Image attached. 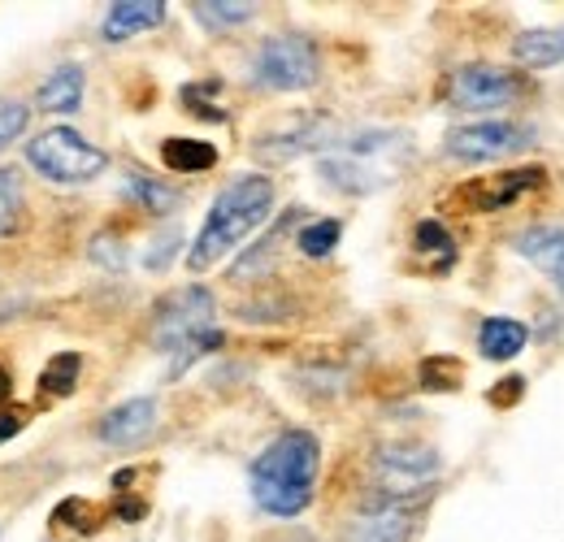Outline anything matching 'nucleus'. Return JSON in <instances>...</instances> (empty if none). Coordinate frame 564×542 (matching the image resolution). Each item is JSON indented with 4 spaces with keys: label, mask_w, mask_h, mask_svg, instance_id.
Instances as JSON below:
<instances>
[{
    "label": "nucleus",
    "mask_w": 564,
    "mask_h": 542,
    "mask_svg": "<svg viewBox=\"0 0 564 542\" xmlns=\"http://www.w3.org/2000/svg\"><path fill=\"white\" fill-rule=\"evenodd\" d=\"M322 442L309 430L278 434L252 464V495L269 517H300L313 504Z\"/></svg>",
    "instance_id": "obj_1"
},
{
    "label": "nucleus",
    "mask_w": 564,
    "mask_h": 542,
    "mask_svg": "<svg viewBox=\"0 0 564 542\" xmlns=\"http://www.w3.org/2000/svg\"><path fill=\"white\" fill-rule=\"evenodd\" d=\"M274 209V183L265 174H239L222 196L214 200V209L205 217L192 252H187V269H214L226 252H234Z\"/></svg>",
    "instance_id": "obj_2"
},
{
    "label": "nucleus",
    "mask_w": 564,
    "mask_h": 542,
    "mask_svg": "<svg viewBox=\"0 0 564 542\" xmlns=\"http://www.w3.org/2000/svg\"><path fill=\"white\" fill-rule=\"evenodd\" d=\"M214 318H218V309H214V296L205 287H183V291H174V296H165L157 304V313H152V343L161 351L179 356L174 373L183 365H192L196 356L222 347V330L214 325Z\"/></svg>",
    "instance_id": "obj_3"
},
{
    "label": "nucleus",
    "mask_w": 564,
    "mask_h": 542,
    "mask_svg": "<svg viewBox=\"0 0 564 542\" xmlns=\"http://www.w3.org/2000/svg\"><path fill=\"white\" fill-rule=\"evenodd\" d=\"M26 161H31L44 178L66 183V187L92 183V178L110 165V157H105L96 143H88L79 130H70V126H53V130L35 135V139L26 143Z\"/></svg>",
    "instance_id": "obj_4"
},
{
    "label": "nucleus",
    "mask_w": 564,
    "mask_h": 542,
    "mask_svg": "<svg viewBox=\"0 0 564 542\" xmlns=\"http://www.w3.org/2000/svg\"><path fill=\"white\" fill-rule=\"evenodd\" d=\"M322 74V61H318V48L300 35H274L256 48V61H252V79L269 92H304L313 88Z\"/></svg>",
    "instance_id": "obj_5"
},
{
    "label": "nucleus",
    "mask_w": 564,
    "mask_h": 542,
    "mask_svg": "<svg viewBox=\"0 0 564 542\" xmlns=\"http://www.w3.org/2000/svg\"><path fill=\"white\" fill-rule=\"evenodd\" d=\"M373 469L387 486V499H404V495H422L439 477L444 460L435 447H422V442H387L378 447Z\"/></svg>",
    "instance_id": "obj_6"
},
{
    "label": "nucleus",
    "mask_w": 564,
    "mask_h": 542,
    "mask_svg": "<svg viewBox=\"0 0 564 542\" xmlns=\"http://www.w3.org/2000/svg\"><path fill=\"white\" fill-rule=\"evenodd\" d=\"M534 130L517 126V122H469V126H451L444 139V152L456 161H495L508 157L517 148H530Z\"/></svg>",
    "instance_id": "obj_7"
},
{
    "label": "nucleus",
    "mask_w": 564,
    "mask_h": 542,
    "mask_svg": "<svg viewBox=\"0 0 564 542\" xmlns=\"http://www.w3.org/2000/svg\"><path fill=\"white\" fill-rule=\"evenodd\" d=\"M517 79L508 74V70H499V66H486V61H477V66H464V70H456V79H451L448 96L456 108H499V105H513L517 101Z\"/></svg>",
    "instance_id": "obj_8"
},
{
    "label": "nucleus",
    "mask_w": 564,
    "mask_h": 542,
    "mask_svg": "<svg viewBox=\"0 0 564 542\" xmlns=\"http://www.w3.org/2000/svg\"><path fill=\"white\" fill-rule=\"evenodd\" d=\"M413 539V512L404 499H378L373 508H365L352 526L347 542H408Z\"/></svg>",
    "instance_id": "obj_9"
},
{
    "label": "nucleus",
    "mask_w": 564,
    "mask_h": 542,
    "mask_svg": "<svg viewBox=\"0 0 564 542\" xmlns=\"http://www.w3.org/2000/svg\"><path fill=\"white\" fill-rule=\"evenodd\" d=\"M157 426V400L152 395H135V400H126V404H117L110 408L105 417H101V442H110V447H135V442H143L148 434Z\"/></svg>",
    "instance_id": "obj_10"
},
{
    "label": "nucleus",
    "mask_w": 564,
    "mask_h": 542,
    "mask_svg": "<svg viewBox=\"0 0 564 542\" xmlns=\"http://www.w3.org/2000/svg\"><path fill=\"white\" fill-rule=\"evenodd\" d=\"M326 135H331V122H322V117H300L296 126L265 135V139L256 143V152H261L265 161H291V157H300V152H309V148H322Z\"/></svg>",
    "instance_id": "obj_11"
},
{
    "label": "nucleus",
    "mask_w": 564,
    "mask_h": 542,
    "mask_svg": "<svg viewBox=\"0 0 564 542\" xmlns=\"http://www.w3.org/2000/svg\"><path fill=\"white\" fill-rule=\"evenodd\" d=\"M517 252L539 265L556 287L564 291V226H530L521 239H517Z\"/></svg>",
    "instance_id": "obj_12"
},
{
    "label": "nucleus",
    "mask_w": 564,
    "mask_h": 542,
    "mask_svg": "<svg viewBox=\"0 0 564 542\" xmlns=\"http://www.w3.org/2000/svg\"><path fill=\"white\" fill-rule=\"evenodd\" d=\"M165 22V4L161 0H117L110 4V18H105V39L110 44H122V39H130V35H139V31H152V26H161Z\"/></svg>",
    "instance_id": "obj_13"
},
{
    "label": "nucleus",
    "mask_w": 564,
    "mask_h": 542,
    "mask_svg": "<svg viewBox=\"0 0 564 542\" xmlns=\"http://www.w3.org/2000/svg\"><path fill=\"white\" fill-rule=\"evenodd\" d=\"M513 57H517L521 66H534V70L561 66V61H564V26L521 31V35L513 39Z\"/></svg>",
    "instance_id": "obj_14"
},
{
    "label": "nucleus",
    "mask_w": 564,
    "mask_h": 542,
    "mask_svg": "<svg viewBox=\"0 0 564 542\" xmlns=\"http://www.w3.org/2000/svg\"><path fill=\"white\" fill-rule=\"evenodd\" d=\"M548 174L539 165H526V170H513V174H499V178H486L477 187V209H508L517 196H526L530 187H539Z\"/></svg>",
    "instance_id": "obj_15"
},
{
    "label": "nucleus",
    "mask_w": 564,
    "mask_h": 542,
    "mask_svg": "<svg viewBox=\"0 0 564 542\" xmlns=\"http://www.w3.org/2000/svg\"><path fill=\"white\" fill-rule=\"evenodd\" d=\"M83 83H88L83 66H57L39 83V105L48 108V113H74V108L83 105Z\"/></svg>",
    "instance_id": "obj_16"
},
{
    "label": "nucleus",
    "mask_w": 564,
    "mask_h": 542,
    "mask_svg": "<svg viewBox=\"0 0 564 542\" xmlns=\"http://www.w3.org/2000/svg\"><path fill=\"white\" fill-rule=\"evenodd\" d=\"M526 343H530V330H526V322H513V318H486L477 330V347L486 360H513Z\"/></svg>",
    "instance_id": "obj_17"
},
{
    "label": "nucleus",
    "mask_w": 564,
    "mask_h": 542,
    "mask_svg": "<svg viewBox=\"0 0 564 542\" xmlns=\"http://www.w3.org/2000/svg\"><path fill=\"white\" fill-rule=\"evenodd\" d=\"M161 161L174 174H200V170H214L218 165V148L205 143V139H165L161 143Z\"/></svg>",
    "instance_id": "obj_18"
},
{
    "label": "nucleus",
    "mask_w": 564,
    "mask_h": 542,
    "mask_svg": "<svg viewBox=\"0 0 564 542\" xmlns=\"http://www.w3.org/2000/svg\"><path fill=\"white\" fill-rule=\"evenodd\" d=\"M192 9L209 31H230V26H243L256 18V4H248V0H200Z\"/></svg>",
    "instance_id": "obj_19"
},
{
    "label": "nucleus",
    "mask_w": 564,
    "mask_h": 542,
    "mask_svg": "<svg viewBox=\"0 0 564 542\" xmlns=\"http://www.w3.org/2000/svg\"><path fill=\"white\" fill-rule=\"evenodd\" d=\"M79 369H83V356H79V351H61V356H53V360H48V369L39 373V391H44V395L66 400V395L74 391V382H79Z\"/></svg>",
    "instance_id": "obj_20"
},
{
    "label": "nucleus",
    "mask_w": 564,
    "mask_h": 542,
    "mask_svg": "<svg viewBox=\"0 0 564 542\" xmlns=\"http://www.w3.org/2000/svg\"><path fill=\"white\" fill-rule=\"evenodd\" d=\"M338 234H343V226H338L335 217L313 221V226L300 230V252H304V256H331L338 243Z\"/></svg>",
    "instance_id": "obj_21"
},
{
    "label": "nucleus",
    "mask_w": 564,
    "mask_h": 542,
    "mask_svg": "<svg viewBox=\"0 0 564 542\" xmlns=\"http://www.w3.org/2000/svg\"><path fill=\"white\" fill-rule=\"evenodd\" d=\"M22 217V178L18 170H0V234H9Z\"/></svg>",
    "instance_id": "obj_22"
},
{
    "label": "nucleus",
    "mask_w": 564,
    "mask_h": 542,
    "mask_svg": "<svg viewBox=\"0 0 564 542\" xmlns=\"http://www.w3.org/2000/svg\"><path fill=\"white\" fill-rule=\"evenodd\" d=\"M143 209H152V214H170L174 205H179V192H165L161 183H148V178H130V187H126Z\"/></svg>",
    "instance_id": "obj_23"
},
{
    "label": "nucleus",
    "mask_w": 564,
    "mask_h": 542,
    "mask_svg": "<svg viewBox=\"0 0 564 542\" xmlns=\"http://www.w3.org/2000/svg\"><path fill=\"white\" fill-rule=\"evenodd\" d=\"M31 126V108L22 101H0V148H9L18 135H26Z\"/></svg>",
    "instance_id": "obj_24"
},
{
    "label": "nucleus",
    "mask_w": 564,
    "mask_h": 542,
    "mask_svg": "<svg viewBox=\"0 0 564 542\" xmlns=\"http://www.w3.org/2000/svg\"><path fill=\"white\" fill-rule=\"evenodd\" d=\"M422 382H426L430 391H451V387L460 382V365L448 360V356H430V360L422 365Z\"/></svg>",
    "instance_id": "obj_25"
},
{
    "label": "nucleus",
    "mask_w": 564,
    "mask_h": 542,
    "mask_svg": "<svg viewBox=\"0 0 564 542\" xmlns=\"http://www.w3.org/2000/svg\"><path fill=\"white\" fill-rule=\"evenodd\" d=\"M417 252H430V256H451V234L444 230V221L426 217L417 226Z\"/></svg>",
    "instance_id": "obj_26"
},
{
    "label": "nucleus",
    "mask_w": 564,
    "mask_h": 542,
    "mask_svg": "<svg viewBox=\"0 0 564 542\" xmlns=\"http://www.w3.org/2000/svg\"><path fill=\"white\" fill-rule=\"evenodd\" d=\"M92 261L105 265V269H126V247H122V239L96 234V239H92Z\"/></svg>",
    "instance_id": "obj_27"
},
{
    "label": "nucleus",
    "mask_w": 564,
    "mask_h": 542,
    "mask_svg": "<svg viewBox=\"0 0 564 542\" xmlns=\"http://www.w3.org/2000/svg\"><path fill=\"white\" fill-rule=\"evenodd\" d=\"M174 247H179V230H165V239L148 247V269H165L174 261Z\"/></svg>",
    "instance_id": "obj_28"
},
{
    "label": "nucleus",
    "mask_w": 564,
    "mask_h": 542,
    "mask_svg": "<svg viewBox=\"0 0 564 542\" xmlns=\"http://www.w3.org/2000/svg\"><path fill=\"white\" fill-rule=\"evenodd\" d=\"M13 434H22V413H0V442H9Z\"/></svg>",
    "instance_id": "obj_29"
},
{
    "label": "nucleus",
    "mask_w": 564,
    "mask_h": 542,
    "mask_svg": "<svg viewBox=\"0 0 564 542\" xmlns=\"http://www.w3.org/2000/svg\"><path fill=\"white\" fill-rule=\"evenodd\" d=\"M117 517H122V521H139V517H143V504H122Z\"/></svg>",
    "instance_id": "obj_30"
},
{
    "label": "nucleus",
    "mask_w": 564,
    "mask_h": 542,
    "mask_svg": "<svg viewBox=\"0 0 564 542\" xmlns=\"http://www.w3.org/2000/svg\"><path fill=\"white\" fill-rule=\"evenodd\" d=\"M9 391H13V382H9V373H4V369H0V404H4V400H9Z\"/></svg>",
    "instance_id": "obj_31"
}]
</instances>
